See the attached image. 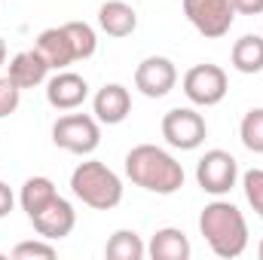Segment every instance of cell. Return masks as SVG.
Masks as SVG:
<instances>
[{
    "label": "cell",
    "instance_id": "obj_1",
    "mask_svg": "<svg viewBox=\"0 0 263 260\" xmlns=\"http://www.w3.org/2000/svg\"><path fill=\"white\" fill-rule=\"evenodd\" d=\"M126 175L135 187L156 196H172L184 187V165L156 144H138L126 153Z\"/></svg>",
    "mask_w": 263,
    "mask_h": 260
},
{
    "label": "cell",
    "instance_id": "obj_2",
    "mask_svg": "<svg viewBox=\"0 0 263 260\" xmlns=\"http://www.w3.org/2000/svg\"><path fill=\"white\" fill-rule=\"evenodd\" d=\"M199 233L205 236L208 248L223 260H233L239 254H245L248 248V224L245 214L223 199H214L202 208L199 214Z\"/></svg>",
    "mask_w": 263,
    "mask_h": 260
},
{
    "label": "cell",
    "instance_id": "obj_3",
    "mask_svg": "<svg viewBox=\"0 0 263 260\" xmlns=\"http://www.w3.org/2000/svg\"><path fill=\"white\" fill-rule=\"evenodd\" d=\"M70 190L83 205H89L95 211H110V208H117L123 202L120 175L114 169H107L104 162H98V159H86V162H80L73 169Z\"/></svg>",
    "mask_w": 263,
    "mask_h": 260
},
{
    "label": "cell",
    "instance_id": "obj_4",
    "mask_svg": "<svg viewBox=\"0 0 263 260\" xmlns=\"http://www.w3.org/2000/svg\"><path fill=\"white\" fill-rule=\"evenodd\" d=\"M52 141H55V147H62L67 153L86 156L101 144V126L89 114H65L52 126Z\"/></svg>",
    "mask_w": 263,
    "mask_h": 260
},
{
    "label": "cell",
    "instance_id": "obj_5",
    "mask_svg": "<svg viewBox=\"0 0 263 260\" xmlns=\"http://www.w3.org/2000/svg\"><path fill=\"white\" fill-rule=\"evenodd\" d=\"M184 15L202 37L217 40L230 34L236 9H233V0H184Z\"/></svg>",
    "mask_w": 263,
    "mask_h": 260
},
{
    "label": "cell",
    "instance_id": "obj_6",
    "mask_svg": "<svg viewBox=\"0 0 263 260\" xmlns=\"http://www.w3.org/2000/svg\"><path fill=\"white\" fill-rule=\"evenodd\" d=\"M227 70L217 65H196L184 73V95L199 107H214L227 98Z\"/></svg>",
    "mask_w": 263,
    "mask_h": 260
},
{
    "label": "cell",
    "instance_id": "obj_7",
    "mask_svg": "<svg viewBox=\"0 0 263 260\" xmlns=\"http://www.w3.org/2000/svg\"><path fill=\"white\" fill-rule=\"evenodd\" d=\"M239 178V162L233 159V153L227 150H208L196 165V181L205 193L223 196L236 187Z\"/></svg>",
    "mask_w": 263,
    "mask_h": 260
},
{
    "label": "cell",
    "instance_id": "obj_8",
    "mask_svg": "<svg viewBox=\"0 0 263 260\" xmlns=\"http://www.w3.org/2000/svg\"><path fill=\"white\" fill-rule=\"evenodd\" d=\"M205 135H208L205 117L193 107H175L162 117V138L178 150H196L205 141Z\"/></svg>",
    "mask_w": 263,
    "mask_h": 260
},
{
    "label": "cell",
    "instance_id": "obj_9",
    "mask_svg": "<svg viewBox=\"0 0 263 260\" xmlns=\"http://www.w3.org/2000/svg\"><path fill=\"white\" fill-rule=\"evenodd\" d=\"M178 83V67L165 55H150L135 67V89L147 98H165Z\"/></svg>",
    "mask_w": 263,
    "mask_h": 260
},
{
    "label": "cell",
    "instance_id": "obj_10",
    "mask_svg": "<svg viewBox=\"0 0 263 260\" xmlns=\"http://www.w3.org/2000/svg\"><path fill=\"white\" fill-rule=\"evenodd\" d=\"M28 220L34 224L37 236H43V239L55 242V239L70 236V230L77 227V211H73V205H70L67 199L55 196L52 202H46V205H43L37 214H31Z\"/></svg>",
    "mask_w": 263,
    "mask_h": 260
},
{
    "label": "cell",
    "instance_id": "obj_11",
    "mask_svg": "<svg viewBox=\"0 0 263 260\" xmlns=\"http://www.w3.org/2000/svg\"><path fill=\"white\" fill-rule=\"evenodd\" d=\"M89 98V83L73 70H55V77L46 83V101L55 110H77Z\"/></svg>",
    "mask_w": 263,
    "mask_h": 260
},
{
    "label": "cell",
    "instance_id": "obj_12",
    "mask_svg": "<svg viewBox=\"0 0 263 260\" xmlns=\"http://www.w3.org/2000/svg\"><path fill=\"white\" fill-rule=\"evenodd\" d=\"M92 110H95V120H98V123H104V126H120V123L132 114L129 89L120 86V83L101 86L98 95L92 98Z\"/></svg>",
    "mask_w": 263,
    "mask_h": 260
},
{
    "label": "cell",
    "instance_id": "obj_13",
    "mask_svg": "<svg viewBox=\"0 0 263 260\" xmlns=\"http://www.w3.org/2000/svg\"><path fill=\"white\" fill-rule=\"evenodd\" d=\"M34 49L46 59L49 70H67V65L77 62V52H73V43H70V37H67L65 25L40 31V37L34 40Z\"/></svg>",
    "mask_w": 263,
    "mask_h": 260
},
{
    "label": "cell",
    "instance_id": "obj_14",
    "mask_svg": "<svg viewBox=\"0 0 263 260\" xmlns=\"http://www.w3.org/2000/svg\"><path fill=\"white\" fill-rule=\"evenodd\" d=\"M46 73H49V65H46V59H43L37 49L15 52V55L9 59V70H6V77H9L18 89H34V86H40V83L46 80Z\"/></svg>",
    "mask_w": 263,
    "mask_h": 260
},
{
    "label": "cell",
    "instance_id": "obj_15",
    "mask_svg": "<svg viewBox=\"0 0 263 260\" xmlns=\"http://www.w3.org/2000/svg\"><path fill=\"white\" fill-rule=\"evenodd\" d=\"M147 254L153 260H187L193 254V248H190V239L184 236V230L162 227V230L153 233V239L147 245Z\"/></svg>",
    "mask_w": 263,
    "mask_h": 260
},
{
    "label": "cell",
    "instance_id": "obj_16",
    "mask_svg": "<svg viewBox=\"0 0 263 260\" xmlns=\"http://www.w3.org/2000/svg\"><path fill=\"white\" fill-rule=\"evenodd\" d=\"M98 25L110 37H129L138 28V15H135V9L126 0H107L98 9Z\"/></svg>",
    "mask_w": 263,
    "mask_h": 260
},
{
    "label": "cell",
    "instance_id": "obj_17",
    "mask_svg": "<svg viewBox=\"0 0 263 260\" xmlns=\"http://www.w3.org/2000/svg\"><path fill=\"white\" fill-rule=\"evenodd\" d=\"M233 67L239 73H260L263 70V37L257 34H245L233 43Z\"/></svg>",
    "mask_w": 263,
    "mask_h": 260
},
{
    "label": "cell",
    "instance_id": "obj_18",
    "mask_svg": "<svg viewBox=\"0 0 263 260\" xmlns=\"http://www.w3.org/2000/svg\"><path fill=\"white\" fill-rule=\"evenodd\" d=\"M59 196L55 190V184L49 181V178H43V175H34V178H28L25 184H22V193H18V202H22V208H25V214L31 217V214H37L46 202H52Z\"/></svg>",
    "mask_w": 263,
    "mask_h": 260
},
{
    "label": "cell",
    "instance_id": "obj_19",
    "mask_svg": "<svg viewBox=\"0 0 263 260\" xmlns=\"http://www.w3.org/2000/svg\"><path fill=\"white\" fill-rule=\"evenodd\" d=\"M104 254L110 260H141L147 254V248H144V242H141V236L135 230H117L107 239Z\"/></svg>",
    "mask_w": 263,
    "mask_h": 260
},
{
    "label": "cell",
    "instance_id": "obj_20",
    "mask_svg": "<svg viewBox=\"0 0 263 260\" xmlns=\"http://www.w3.org/2000/svg\"><path fill=\"white\" fill-rule=\"evenodd\" d=\"M65 31H67V37H70V43H73L77 62H86V59L95 55V49H98V37H95L92 25H86V22H65Z\"/></svg>",
    "mask_w": 263,
    "mask_h": 260
},
{
    "label": "cell",
    "instance_id": "obj_21",
    "mask_svg": "<svg viewBox=\"0 0 263 260\" xmlns=\"http://www.w3.org/2000/svg\"><path fill=\"white\" fill-rule=\"evenodd\" d=\"M242 144L251 150V153H263V107H251L245 117H242Z\"/></svg>",
    "mask_w": 263,
    "mask_h": 260
},
{
    "label": "cell",
    "instance_id": "obj_22",
    "mask_svg": "<svg viewBox=\"0 0 263 260\" xmlns=\"http://www.w3.org/2000/svg\"><path fill=\"white\" fill-rule=\"evenodd\" d=\"M242 187H245V199H248V205L257 211V217H263V169H251V172H245Z\"/></svg>",
    "mask_w": 263,
    "mask_h": 260
},
{
    "label": "cell",
    "instance_id": "obj_23",
    "mask_svg": "<svg viewBox=\"0 0 263 260\" xmlns=\"http://www.w3.org/2000/svg\"><path fill=\"white\" fill-rule=\"evenodd\" d=\"M18 101H22V89L9 77H0V120L12 117L18 110Z\"/></svg>",
    "mask_w": 263,
    "mask_h": 260
},
{
    "label": "cell",
    "instance_id": "obj_24",
    "mask_svg": "<svg viewBox=\"0 0 263 260\" xmlns=\"http://www.w3.org/2000/svg\"><path fill=\"white\" fill-rule=\"evenodd\" d=\"M12 257L15 260H34V257L52 260L55 257V248L49 245V239H46V242H18V245L12 248Z\"/></svg>",
    "mask_w": 263,
    "mask_h": 260
},
{
    "label": "cell",
    "instance_id": "obj_25",
    "mask_svg": "<svg viewBox=\"0 0 263 260\" xmlns=\"http://www.w3.org/2000/svg\"><path fill=\"white\" fill-rule=\"evenodd\" d=\"M233 9L242 12V15H260L263 0H233Z\"/></svg>",
    "mask_w": 263,
    "mask_h": 260
},
{
    "label": "cell",
    "instance_id": "obj_26",
    "mask_svg": "<svg viewBox=\"0 0 263 260\" xmlns=\"http://www.w3.org/2000/svg\"><path fill=\"white\" fill-rule=\"evenodd\" d=\"M12 205H15V196L9 190V184L0 181V217H6V214L12 211Z\"/></svg>",
    "mask_w": 263,
    "mask_h": 260
},
{
    "label": "cell",
    "instance_id": "obj_27",
    "mask_svg": "<svg viewBox=\"0 0 263 260\" xmlns=\"http://www.w3.org/2000/svg\"><path fill=\"white\" fill-rule=\"evenodd\" d=\"M6 65V43H3V37H0V67Z\"/></svg>",
    "mask_w": 263,
    "mask_h": 260
},
{
    "label": "cell",
    "instance_id": "obj_28",
    "mask_svg": "<svg viewBox=\"0 0 263 260\" xmlns=\"http://www.w3.org/2000/svg\"><path fill=\"white\" fill-rule=\"evenodd\" d=\"M257 257L263 260V239H260V245H257Z\"/></svg>",
    "mask_w": 263,
    "mask_h": 260
}]
</instances>
